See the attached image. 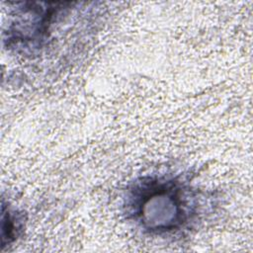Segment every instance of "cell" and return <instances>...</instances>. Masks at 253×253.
Here are the masks:
<instances>
[{
  "label": "cell",
  "mask_w": 253,
  "mask_h": 253,
  "mask_svg": "<svg viewBox=\"0 0 253 253\" xmlns=\"http://www.w3.org/2000/svg\"><path fill=\"white\" fill-rule=\"evenodd\" d=\"M196 192L177 178L146 176L126 193L128 220L150 234L163 235L185 229L197 214Z\"/></svg>",
  "instance_id": "6da1fadb"
},
{
  "label": "cell",
  "mask_w": 253,
  "mask_h": 253,
  "mask_svg": "<svg viewBox=\"0 0 253 253\" xmlns=\"http://www.w3.org/2000/svg\"><path fill=\"white\" fill-rule=\"evenodd\" d=\"M13 20L4 32L7 47L17 51L41 46L47 38L48 28L54 16L65 8L61 3H14Z\"/></svg>",
  "instance_id": "7a4b0ae2"
},
{
  "label": "cell",
  "mask_w": 253,
  "mask_h": 253,
  "mask_svg": "<svg viewBox=\"0 0 253 253\" xmlns=\"http://www.w3.org/2000/svg\"><path fill=\"white\" fill-rule=\"evenodd\" d=\"M17 220V219H16ZM11 211L2 205V246L10 244L16 237L19 225Z\"/></svg>",
  "instance_id": "3957f363"
}]
</instances>
